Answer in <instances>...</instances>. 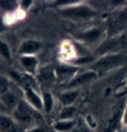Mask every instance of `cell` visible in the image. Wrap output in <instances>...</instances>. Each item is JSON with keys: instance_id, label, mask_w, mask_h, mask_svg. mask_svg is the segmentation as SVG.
Returning a JSON list of instances; mask_svg holds the SVG:
<instances>
[{"instance_id": "6da1fadb", "label": "cell", "mask_w": 127, "mask_h": 132, "mask_svg": "<svg viewBox=\"0 0 127 132\" xmlns=\"http://www.w3.org/2000/svg\"><path fill=\"white\" fill-rule=\"evenodd\" d=\"M127 28V4L106 15V38L110 39L124 34Z\"/></svg>"}, {"instance_id": "7a4b0ae2", "label": "cell", "mask_w": 127, "mask_h": 132, "mask_svg": "<svg viewBox=\"0 0 127 132\" xmlns=\"http://www.w3.org/2000/svg\"><path fill=\"white\" fill-rule=\"evenodd\" d=\"M59 13L65 18L78 23L93 20L100 15L98 10L94 9L89 4H80V2L77 1L70 5L60 8Z\"/></svg>"}, {"instance_id": "3957f363", "label": "cell", "mask_w": 127, "mask_h": 132, "mask_svg": "<svg viewBox=\"0 0 127 132\" xmlns=\"http://www.w3.org/2000/svg\"><path fill=\"white\" fill-rule=\"evenodd\" d=\"M127 64V54L124 53L107 54L100 56L90 66L89 70L94 71L98 75H102L113 69L121 68Z\"/></svg>"}, {"instance_id": "277c9868", "label": "cell", "mask_w": 127, "mask_h": 132, "mask_svg": "<svg viewBox=\"0 0 127 132\" xmlns=\"http://www.w3.org/2000/svg\"><path fill=\"white\" fill-rule=\"evenodd\" d=\"M127 36L125 35L105 40L96 49L95 54L99 55H105L107 54L122 53V50L127 48Z\"/></svg>"}, {"instance_id": "5b68a950", "label": "cell", "mask_w": 127, "mask_h": 132, "mask_svg": "<svg viewBox=\"0 0 127 132\" xmlns=\"http://www.w3.org/2000/svg\"><path fill=\"white\" fill-rule=\"evenodd\" d=\"M25 100H19L17 108L14 110L13 116L17 123H30L34 119L35 111Z\"/></svg>"}, {"instance_id": "8992f818", "label": "cell", "mask_w": 127, "mask_h": 132, "mask_svg": "<svg viewBox=\"0 0 127 132\" xmlns=\"http://www.w3.org/2000/svg\"><path fill=\"white\" fill-rule=\"evenodd\" d=\"M106 30L102 27L94 26L93 28L88 29L84 32L75 35V38L86 45H93L97 43L102 38Z\"/></svg>"}, {"instance_id": "52a82bcc", "label": "cell", "mask_w": 127, "mask_h": 132, "mask_svg": "<svg viewBox=\"0 0 127 132\" xmlns=\"http://www.w3.org/2000/svg\"><path fill=\"white\" fill-rule=\"evenodd\" d=\"M98 77V73L92 70H88L86 72H83V73H77L70 81L68 82V84L66 85V88L67 90L75 89L76 87H80L95 80Z\"/></svg>"}, {"instance_id": "ba28073f", "label": "cell", "mask_w": 127, "mask_h": 132, "mask_svg": "<svg viewBox=\"0 0 127 132\" xmlns=\"http://www.w3.org/2000/svg\"><path fill=\"white\" fill-rule=\"evenodd\" d=\"M124 107H125V104L124 102L116 106L115 110L113 111L112 116L108 118L107 123H106V132H115L120 127L121 123H123V115Z\"/></svg>"}, {"instance_id": "9c48e42d", "label": "cell", "mask_w": 127, "mask_h": 132, "mask_svg": "<svg viewBox=\"0 0 127 132\" xmlns=\"http://www.w3.org/2000/svg\"><path fill=\"white\" fill-rule=\"evenodd\" d=\"M23 93L25 97V101L31 107H33L36 111L43 110L42 97L33 89L32 86H23Z\"/></svg>"}, {"instance_id": "30bf717a", "label": "cell", "mask_w": 127, "mask_h": 132, "mask_svg": "<svg viewBox=\"0 0 127 132\" xmlns=\"http://www.w3.org/2000/svg\"><path fill=\"white\" fill-rule=\"evenodd\" d=\"M80 68L73 65H62L55 68L56 79L61 81L68 80V82L76 75Z\"/></svg>"}, {"instance_id": "8fae6325", "label": "cell", "mask_w": 127, "mask_h": 132, "mask_svg": "<svg viewBox=\"0 0 127 132\" xmlns=\"http://www.w3.org/2000/svg\"><path fill=\"white\" fill-rule=\"evenodd\" d=\"M42 48V43L36 40H27L20 45L18 54L21 55H35Z\"/></svg>"}, {"instance_id": "7c38bea8", "label": "cell", "mask_w": 127, "mask_h": 132, "mask_svg": "<svg viewBox=\"0 0 127 132\" xmlns=\"http://www.w3.org/2000/svg\"><path fill=\"white\" fill-rule=\"evenodd\" d=\"M19 62L29 74H35L38 67V60L35 55H21Z\"/></svg>"}, {"instance_id": "4fadbf2b", "label": "cell", "mask_w": 127, "mask_h": 132, "mask_svg": "<svg viewBox=\"0 0 127 132\" xmlns=\"http://www.w3.org/2000/svg\"><path fill=\"white\" fill-rule=\"evenodd\" d=\"M17 122L4 113H0V132H17Z\"/></svg>"}, {"instance_id": "5bb4252c", "label": "cell", "mask_w": 127, "mask_h": 132, "mask_svg": "<svg viewBox=\"0 0 127 132\" xmlns=\"http://www.w3.org/2000/svg\"><path fill=\"white\" fill-rule=\"evenodd\" d=\"M80 95V92L75 89L67 90L60 94V101L63 107L72 106Z\"/></svg>"}, {"instance_id": "9a60e30c", "label": "cell", "mask_w": 127, "mask_h": 132, "mask_svg": "<svg viewBox=\"0 0 127 132\" xmlns=\"http://www.w3.org/2000/svg\"><path fill=\"white\" fill-rule=\"evenodd\" d=\"M2 102L4 104V106L6 107V109H16L17 104H18L19 100L17 99V96L15 95L13 93H11V91H9L8 93L3 94L2 96H0Z\"/></svg>"}, {"instance_id": "2e32d148", "label": "cell", "mask_w": 127, "mask_h": 132, "mask_svg": "<svg viewBox=\"0 0 127 132\" xmlns=\"http://www.w3.org/2000/svg\"><path fill=\"white\" fill-rule=\"evenodd\" d=\"M39 79L42 81L44 82H53L55 80L56 74H55V68L52 67H45L40 70Z\"/></svg>"}, {"instance_id": "e0dca14e", "label": "cell", "mask_w": 127, "mask_h": 132, "mask_svg": "<svg viewBox=\"0 0 127 132\" xmlns=\"http://www.w3.org/2000/svg\"><path fill=\"white\" fill-rule=\"evenodd\" d=\"M74 120H58L54 123V129L58 132H68L71 131L75 127Z\"/></svg>"}, {"instance_id": "ac0fdd59", "label": "cell", "mask_w": 127, "mask_h": 132, "mask_svg": "<svg viewBox=\"0 0 127 132\" xmlns=\"http://www.w3.org/2000/svg\"><path fill=\"white\" fill-rule=\"evenodd\" d=\"M42 104H43V111L46 113H50L54 106V98L50 92H43L42 95Z\"/></svg>"}, {"instance_id": "d6986e66", "label": "cell", "mask_w": 127, "mask_h": 132, "mask_svg": "<svg viewBox=\"0 0 127 132\" xmlns=\"http://www.w3.org/2000/svg\"><path fill=\"white\" fill-rule=\"evenodd\" d=\"M76 108L74 106H67L63 107L60 111L58 120H74L73 118L75 115Z\"/></svg>"}, {"instance_id": "ffe728a7", "label": "cell", "mask_w": 127, "mask_h": 132, "mask_svg": "<svg viewBox=\"0 0 127 132\" xmlns=\"http://www.w3.org/2000/svg\"><path fill=\"white\" fill-rule=\"evenodd\" d=\"M0 56L7 61H11V51L8 43L0 39Z\"/></svg>"}, {"instance_id": "44dd1931", "label": "cell", "mask_w": 127, "mask_h": 132, "mask_svg": "<svg viewBox=\"0 0 127 132\" xmlns=\"http://www.w3.org/2000/svg\"><path fill=\"white\" fill-rule=\"evenodd\" d=\"M17 7L18 3L17 1H12V0H3L0 1V8L7 11H13Z\"/></svg>"}, {"instance_id": "7402d4cb", "label": "cell", "mask_w": 127, "mask_h": 132, "mask_svg": "<svg viewBox=\"0 0 127 132\" xmlns=\"http://www.w3.org/2000/svg\"><path fill=\"white\" fill-rule=\"evenodd\" d=\"M10 91V81L5 76L0 74V96Z\"/></svg>"}, {"instance_id": "603a6c76", "label": "cell", "mask_w": 127, "mask_h": 132, "mask_svg": "<svg viewBox=\"0 0 127 132\" xmlns=\"http://www.w3.org/2000/svg\"><path fill=\"white\" fill-rule=\"evenodd\" d=\"M33 4V1H30V0H24V1H22L20 3V7L23 11H28L29 8H30L31 5Z\"/></svg>"}, {"instance_id": "cb8c5ba5", "label": "cell", "mask_w": 127, "mask_h": 132, "mask_svg": "<svg viewBox=\"0 0 127 132\" xmlns=\"http://www.w3.org/2000/svg\"><path fill=\"white\" fill-rule=\"evenodd\" d=\"M6 29H7L6 24H5V23H4L3 17L0 16V33H2V32L5 31Z\"/></svg>"}, {"instance_id": "d4e9b609", "label": "cell", "mask_w": 127, "mask_h": 132, "mask_svg": "<svg viewBox=\"0 0 127 132\" xmlns=\"http://www.w3.org/2000/svg\"><path fill=\"white\" fill-rule=\"evenodd\" d=\"M123 124L127 128V103L125 104V107H124V115H123Z\"/></svg>"}, {"instance_id": "484cf974", "label": "cell", "mask_w": 127, "mask_h": 132, "mask_svg": "<svg viewBox=\"0 0 127 132\" xmlns=\"http://www.w3.org/2000/svg\"><path fill=\"white\" fill-rule=\"evenodd\" d=\"M74 132H88V129L86 128H85V126L81 125V126L77 127L76 129H74Z\"/></svg>"}, {"instance_id": "4316f807", "label": "cell", "mask_w": 127, "mask_h": 132, "mask_svg": "<svg viewBox=\"0 0 127 132\" xmlns=\"http://www.w3.org/2000/svg\"><path fill=\"white\" fill-rule=\"evenodd\" d=\"M29 132H46V129L43 127H35L31 129Z\"/></svg>"}, {"instance_id": "83f0119b", "label": "cell", "mask_w": 127, "mask_h": 132, "mask_svg": "<svg viewBox=\"0 0 127 132\" xmlns=\"http://www.w3.org/2000/svg\"><path fill=\"white\" fill-rule=\"evenodd\" d=\"M5 110H6V107L4 106V104H3V102H2L1 98H0V113H3Z\"/></svg>"}, {"instance_id": "f1b7e54d", "label": "cell", "mask_w": 127, "mask_h": 132, "mask_svg": "<svg viewBox=\"0 0 127 132\" xmlns=\"http://www.w3.org/2000/svg\"><path fill=\"white\" fill-rule=\"evenodd\" d=\"M125 93H127V84H126L125 87H124V92H123V93H122V94H125Z\"/></svg>"}]
</instances>
